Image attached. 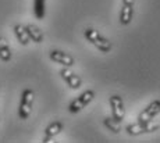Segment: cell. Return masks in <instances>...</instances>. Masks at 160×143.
<instances>
[{
    "mask_svg": "<svg viewBox=\"0 0 160 143\" xmlns=\"http://www.w3.org/2000/svg\"><path fill=\"white\" fill-rule=\"evenodd\" d=\"M84 35H85V38H87V41L89 42V43L93 45L98 50L103 51V53H109V51L112 50V47H113L112 42H110L107 38H104L98 29L87 28L84 31Z\"/></svg>",
    "mask_w": 160,
    "mask_h": 143,
    "instance_id": "6da1fadb",
    "label": "cell"
},
{
    "mask_svg": "<svg viewBox=\"0 0 160 143\" xmlns=\"http://www.w3.org/2000/svg\"><path fill=\"white\" fill-rule=\"evenodd\" d=\"M60 75H61V78H63V79L67 82V85H68L71 89H79V88H81L82 79L77 74H74V72L68 68V67H66V68L61 69Z\"/></svg>",
    "mask_w": 160,
    "mask_h": 143,
    "instance_id": "ba28073f",
    "label": "cell"
},
{
    "mask_svg": "<svg viewBox=\"0 0 160 143\" xmlns=\"http://www.w3.org/2000/svg\"><path fill=\"white\" fill-rule=\"evenodd\" d=\"M25 28H27V32H28V35H29V39L32 42H35V43H42V42H43V33H42V31L36 25L29 24V25H27Z\"/></svg>",
    "mask_w": 160,
    "mask_h": 143,
    "instance_id": "7c38bea8",
    "label": "cell"
},
{
    "mask_svg": "<svg viewBox=\"0 0 160 143\" xmlns=\"http://www.w3.org/2000/svg\"><path fill=\"white\" fill-rule=\"evenodd\" d=\"M158 128H159L158 124L153 125L152 121H149V122H141V121H138V122H135V124H130V125H127L125 131H127L128 135L138 136V135H141V133L153 132V131H156Z\"/></svg>",
    "mask_w": 160,
    "mask_h": 143,
    "instance_id": "5b68a950",
    "label": "cell"
},
{
    "mask_svg": "<svg viewBox=\"0 0 160 143\" xmlns=\"http://www.w3.org/2000/svg\"><path fill=\"white\" fill-rule=\"evenodd\" d=\"M63 131V124L60 122V121H54V122H52L50 125H48V128L45 129V138H43V143H48L52 141V138H54L56 135Z\"/></svg>",
    "mask_w": 160,
    "mask_h": 143,
    "instance_id": "9c48e42d",
    "label": "cell"
},
{
    "mask_svg": "<svg viewBox=\"0 0 160 143\" xmlns=\"http://www.w3.org/2000/svg\"><path fill=\"white\" fill-rule=\"evenodd\" d=\"M132 17H134V6L122 4L121 11H120V22L122 25H130Z\"/></svg>",
    "mask_w": 160,
    "mask_h": 143,
    "instance_id": "30bf717a",
    "label": "cell"
},
{
    "mask_svg": "<svg viewBox=\"0 0 160 143\" xmlns=\"http://www.w3.org/2000/svg\"><path fill=\"white\" fill-rule=\"evenodd\" d=\"M11 57H13V54H11V49L8 46V42L0 36V59L4 63H7L11 60Z\"/></svg>",
    "mask_w": 160,
    "mask_h": 143,
    "instance_id": "4fadbf2b",
    "label": "cell"
},
{
    "mask_svg": "<svg viewBox=\"0 0 160 143\" xmlns=\"http://www.w3.org/2000/svg\"><path fill=\"white\" fill-rule=\"evenodd\" d=\"M35 100V93L32 89H25L21 95V103L18 107V115L21 120H27L32 112V104Z\"/></svg>",
    "mask_w": 160,
    "mask_h": 143,
    "instance_id": "7a4b0ae2",
    "label": "cell"
},
{
    "mask_svg": "<svg viewBox=\"0 0 160 143\" xmlns=\"http://www.w3.org/2000/svg\"><path fill=\"white\" fill-rule=\"evenodd\" d=\"M109 103H110V108H112V117L121 122L125 117V107L122 97L118 95H112L109 99Z\"/></svg>",
    "mask_w": 160,
    "mask_h": 143,
    "instance_id": "277c9868",
    "label": "cell"
},
{
    "mask_svg": "<svg viewBox=\"0 0 160 143\" xmlns=\"http://www.w3.org/2000/svg\"><path fill=\"white\" fill-rule=\"evenodd\" d=\"M33 14L38 20H43L46 14V0H33Z\"/></svg>",
    "mask_w": 160,
    "mask_h": 143,
    "instance_id": "5bb4252c",
    "label": "cell"
},
{
    "mask_svg": "<svg viewBox=\"0 0 160 143\" xmlns=\"http://www.w3.org/2000/svg\"><path fill=\"white\" fill-rule=\"evenodd\" d=\"M95 92L92 89L89 90H85L84 93H82L81 96H78L75 100H72L71 103H70L68 106V111L72 112V114H75V112H79L82 110L84 107H87V106L89 104V103L92 102V100L95 99Z\"/></svg>",
    "mask_w": 160,
    "mask_h": 143,
    "instance_id": "3957f363",
    "label": "cell"
},
{
    "mask_svg": "<svg viewBox=\"0 0 160 143\" xmlns=\"http://www.w3.org/2000/svg\"><path fill=\"white\" fill-rule=\"evenodd\" d=\"M49 57H50L52 61L58 63L64 67H72L75 61H74V57L67 54L66 51H61V50H52L49 53Z\"/></svg>",
    "mask_w": 160,
    "mask_h": 143,
    "instance_id": "52a82bcc",
    "label": "cell"
},
{
    "mask_svg": "<svg viewBox=\"0 0 160 143\" xmlns=\"http://www.w3.org/2000/svg\"><path fill=\"white\" fill-rule=\"evenodd\" d=\"M159 114H160V100L158 99V100H153L152 103H149V104L139 112L138 121H141V122H149V121H152L153 118Z\"/></svg>",
    "mask_w": 160,
    "mask_h": 143,
    "instance_id": "8992f818",
    "label": "cell"
},
{
    "mask_svg": "<svg viewBox=\"0 0 160 143\" xmlns=\"http://www.w3.org/2000/svg\"><path fill=\"white\" fill-rule=\"evenodd\" d=\"M103 125L106 126L109 131H112L113 133H120L121 132V124H120V121L114 120L113 117H106L104 118Z\"/></svg>",
    "mask_w": 160,
    "mask_h": 143,
    "instance_id": "9a60e30c",
    "label": "cell"
},
{
    "mask_svg": "<svg viewBox=\"0 0 160 143\" xmlns=\"http://www.w3.org/2000/svg\"><path fill=\"white\" fill-rule=\"evenodd\" d=\"M14 33H15V36H17V41L20 42L22 46H27V45L29 43V35H28V32H27V28L24 25H15L14 26Z\"/></svg>",
    "mask_w": 160,
    "mask_h": 143,
    "instance_id": "8fae6325",
    "label": "cell"
}]
</instances>
